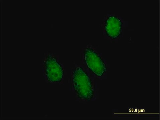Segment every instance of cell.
I'll return each mask as SVG.
<instances>
[{
    "instance_id": "6da1fadb",
    "label": "cell",
    "mask_w": 160,
    "mask_h": 120,
    "mask_svg": "<svg viewBox=\"0 0 160 120\" xmlns=\"http://www.w3.org/2000/svg\"><path fill=\"white\" fill-rule=\"evenodd\" d=\"M70 85L78 99L90 101L95 98L96 90L95 82L82 68L77 67L73 69L70 76Z\"/></svg>"
},
{
    "instance_id": "7a4b0ae2",
    "label": "cell",
    "mask_w": 160,
    "mask_h": 120,
    "mask_svg": "<svg viewBox=\"0 0 160 120\" xmlns=\"http://www.w3.org/2000/svg\"><path fill=\"white\" fill-rule=\"evenodd\" d=\"M42 68L47 83L53 85L62 84L64 80V69L54 55L49 53L45 55L43 59Z\"/></svg>"
},
{
    "instance_id": "3957f363",
    "label": "cell",
    "mask_w": 160,
    "mask_h": 120,
    "mask_svg": "<svg viewBox=\"0 0 160 120\" xmlns=\"http://www.w3.org/2000/svg\"><path fill=\"white\" fill-rule=\"evenodd\" d=\"M85 63L89 70L98 77H101L107 71L106 64L99 55L93 48L87 47L83 52Z\"/></svg>"
},
{
    "instance_id": "277c9868",
    "label": "cell",
    "mask_w": 160,
    "mask_h": 120,
    "mask_svg": "<svg viewBox=\"0 0 160 120\" xmlns=\"http://www.w3.org/2000/svg\"><path fill=\"white\" fill-rule=\"evenodd\" d=\"M122 25V22L119 17L113 16H108L105 21L104 25L107 35L111 39L118 38L121 33Z\"/></svg>"
}]
</instances>
